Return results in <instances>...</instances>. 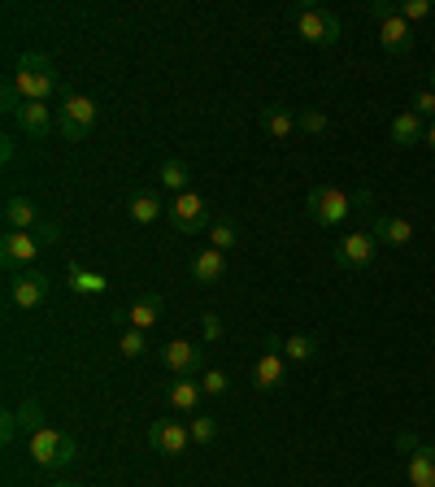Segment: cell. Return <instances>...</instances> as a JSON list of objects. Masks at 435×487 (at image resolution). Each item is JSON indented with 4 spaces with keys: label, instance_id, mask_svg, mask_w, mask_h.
Listing matches in <instances>:
<instances>
[{
    "label": "cell",
    "instance_id": "8",
    "mask_svg": "<svg viewBox=\"0 0 435 487\" xmlns=\"http://www.w3.org/2000/svg\"><path fill=\"white\" fill-rule=\"evenodd\" d=\"M100 109L92 96H79V92H61V135L66 140H88V131L97 126Z\"/></svg>",
    "mask_w": 435,
    "mask_h": 487
},
{
    "label": "cell",
    "instance_id": "7",
    "mask_svg": "<svg viewBox=\"0 0 435 487\" xmlns=\"http://www.w3.org/2000/svg\"><path fill=\"white\" fill-rule=\"evenodd\" d=\"M5 292H9V305H14V309H40L52 292V279L44 274V270L31 266V270H18V274L9 279Z\"/></svg>",
    "mask_w": 435,
    "mask_h": 487
},
{
    "label": "cell",
    "instance_id": "1",
    "mask_svg": "<svg viewBox=\"0 0 435 487\" xmlns=\"http://www.w3.org/2000/svg\"><path fill=\"white\" fill-rule=\"evenodd\" d=\"M14 83H18L23 100H49V96H57V87H61L57 66H52L44 52H23L18 66H14Z\"/></svg>",
    "mask_w": 435,
    "mask_h": 487
},
{
    "label": "cell",
    "instance_id": "32",
    "mask_svg": "<svg viewBox=\"0 0 435 487\" xmlns=\"http://www.w3.org/2000/svg\"><path fill=\"white\" fill-rule=\"evenodd\" d=\"M396 14L413 26V23H422V18H431V0H401V5H396Z\"/></svg>",
    "mask_w": 435,
    "mask_h": 487
},
{
    "label": "cell",
    "instance_id": "22",
    "mask_svg": "<svg viewBox=\"0 0 435 487\" xmlns=\"http://www.w3.org/2000/svg\"><path fill=\"white\" fill-rule=\"evenodd\" d=\"M66 288H70L74 296H100L105 288H109V279L105 274H97V270H83V266H66Z\"/></svg>",
    "mask_w": 435,
    "mask_h": 487
},
{
    "label": "cell",
    "instance_id": "9",
    "mask_svg": "<svg viewBox=\"0 0 435 487\" xmlns=\"http://www.w3.org/2000/svg\"><path fill=\"white\" fill-rule=\"evenodd\" d=\"M40 248H44V244H40V235H35V231H5V240H0V262L18 274V270L35 266Z\"/></svg>",
    "mask_w": 435,
    "mask_h": 487
},
{
    "label": "cell",
    "instance_id": "35",
    "mask_svg": "<svg viewBox=\"0 0 435 487\" xmlns=\"http://www.w3.org/2000/svg\"><path fill=\"white\" fill-rule=\"evenodd\" d=\"M413 114H418V118H427V122H435V92L431 87H427V92H418V96H413V105H410Z\"/></svg>",
    "mask_w": 435,
    "mask_h": 487
},
{
    "label": "cell",
    "instance_id": "10",
    "mask_svg": "<svg viewBox=\"0 0 435 487\" xmlns=\"http://www.w3.org/2000/svg\"><path fill=\"white\" fill-rule=\"evenodd\" d=\"M396 444L405 448L410 487H435V444H418V436H401Z\"/></svg>",
    "mask_w": 435,
    "mask_h": 487
},
{
    "label": "cell",
    "instance_id": "28",
    "mask_svg": "<svg viewBox=\"0 0 435 487\" xmlns=\"http://www.w3.org/2000/svg\"><path fill=\"white\" fill-rule=\"evenodd\" d=\"M279 348H283V357H292V362H310V357H318L314 335H292V340H283Z\"/></svg>",
    "mask_w": 435,
    "mask_h": 487
},
{
    "label": "cell",
    "instance_id": "31",
    "mask_svg": "<svg viewBox=\"0 0 435 487\" xmlns=\"http://www.w3.org/2000/svg\"><path fill=\"white\" fill-rule=\"evenodd\" d=\"M188 431H192V444H214L218 422L214 418H205V414H192V427H188Z\"/></svg>",
    "mask_w": 435,
    "mask_h": 487
},
{
    "label": "cell",
    "instance_id": "11",
    "mask_svg": "<svg viewBox=\"0 0 435 487\" xmlns=\"http://www.w3.org/2000/svg\"><path fill=\"white\" fill-rule=\"evenodd\" d=\"M148 444H153V453H162V457H183L188 444H192V431H188L183 422H174V418H157V422L148 427Z\"/></svg>",
    "mask_w": 435,
    "mask_h": 487
},
{
    "label": "cell",
    "instance_id": "43",
    "mask_svg": "<svg viewBox=\"0 0 435 487\" xmlns=\"http://www.w3.org/2000/svg\"><path fill=\"white\" fill-rule=\"evenodd\" d=\"M431 92H435V70H431Z\"/></svg>",
    "mask_w": 435,
    "mask_h": 487
},
{
    "label": "cell",
    "instance_id": "27",
    "mask_svg": "<svg viewBox=\"0 0 435 487\" xmlns=\"http://www.w3.org/2000/svg\"><path fill=\"white\" fill-rule=\"evenodd\" d=\"M14 418H18V431H31V436H35V431L44 427V405H40L35 396H26L23 405L14 409Z\"/></svg>",
    "mask_w": 435,
    "mask_h": 487
},
{
    "label": "cell",
    "instance_id": "20",
    "mask_svg": "<svg viewBox=\"0 0 435 487\" xmlns=\"http://www.w3.org/2000/svg\"><path fill=\"white\" fill-rule=\"evenodd\" d=\"M375 240L392 244V248H405V244L413 240V222L396 218V214H379V218H375Z\"/></svg>",
    "mask_w": 435,
    "mask_h": 487
},
{
    "label": "cell",
    "instance_id": "2",
    "mask_svg": "<svg viewBox=\"0 0 435 487\" xmlns=\"http://www.w3.org/2000/svg\"><path fill=\"white\" fill-rule=\"evenodd\" d=\"M292 23L301 31V40L314 44V49H331V44H339V35H344L336 14L331 9H314V5H296L292 9Z\"/></svg>",
    "mask_w": 435,
    "mask_h": 487
},
{
    "label": "cell",
    "instance_id": "17",
    "mask_svg": "<svg viewBox=\"0 0 435 487\" xmlns=\"http://www.w3.org/2000/svg\"><path fill=\"white\" fill-rule=\"evenodd\" d=\"M188 270H192L196 283L214 288V283H222V279H227V253H218V248H200Z\"/></svg>",
    "mask_w": 435,
    "mask_h": 487
},
{
    "label": "cell",
    "instance_id": "13",
    "mask_svg": "<svg viewBox=\"0 0 435 487\" xmlns=\"http://www.w3.org/2000/svg\"><path fill=\"white\" fill-rule=\"evenodd\" d=\"M375 231H353V235H344L336 244V266L344 270H366L375 262Z\"/></svg>",
    "mask_w": 435,
    "mask_h": 487
},
{
    "label": "cell",
    "instance_id": "26",
    "mask_svg": "<svg viewBox=\"0 0 435 487\" xmlns=\"http://www.w3.org/2000/svg\"><path fill=\"white\" fill-rule=\"evenodd\" d=\"M157 179H162V188L166 192H188V166L179 161V157H170V161H162V170H157Z\"/></svg>",
    "mask_w": 435,
    "mask_h": 487
},
{
    "label": "cell",
    "instance_id": "24",
    "mask_svg": "<svg viewBox=\"0 0 435 487\" xmlns=\"http://www.w3.org/2000/svg\"><path fill=\"white\" fill-rule=\"evenodd\" d=\"M200 396H205L200 379H174V383H170V405H174L179 414H196V409H200Z\"/></svg>",
    "mask_w": 435,
    "mask_h": 487
},
{
    "label": "cell",
    "instance_id": "38",
    "mask_svg": "<svg viewBox=\"0 0 435 487\" xmlns=\"http://www.w3.org/2000/svg\"><path fill=\"white\" fill-rule=\"evenodd\" d=\"M35 235H40V244H52V240H61V226H57V222H40V231H35Z\"/></svg>",
    "mask_w": 435,
    "mask_h": 487
},
{
    "label": "cell",
    "instance_id": "6",
    "mask_svg": "<svg viewBox=\"0 0 435 487\" xmlns=\"http://www.w3.org/2000/svg\"><path fill=\"white\" fill-rule=\"evenodd\" d=\"M305 214H310L318 226H339V222L353 214V196L331 188V183H318L314 192L305 196Z\"/></svg>",
    "mask_w": 435,
    "mask_h": 487
},
{
    "label": "cell",
    "instance_id": "33",
    "mask_svg": "<svg viewBox=\"0 0 435 487\" xmlns=\"http://www.w3.org/2000/svg\"><path fill=\"white\" fill-rule=\"evenodd\" d=\"M0 109H5V114H18V109H23V92H18L14 74H9V78L0 83Z\"/></svg>",
    "mask_w": 435,
    "mask_h": 487
},
{
    "label": "cell",
    "instance_id": "3",
    "mask_svg": "<svg viewBox=\"0 0 435 487\" xmlns=\"http://www.w3.org/2000/svg\"><path fill=\"white\" fill-rule=\"evenodd\" d=\"M166 222L179 235H200V231H209L214 209H209V200L200 192H183V196H174V205L166 209Z\"/></svg>",
    "mask_w": 435,
    "mask_h": 487
},
{
    "label": "cell",
    "instance_id": "16",
    "mask_svg": "<svg viewBox=\"0 0 435 487\" xmlns=\"http://www.w3.org/2000/svg\"><path fill=\"white\" fill-rule=\"evenodd\" d=\"M14 122L26 131V140H49L52 126H57V118H52V109L44 100H23V109L14 114Z\"/></svg>",
    "mask_w": 435,
    "mask_h": 487
},
{
    "label": "cell",
    "instance_id": "21",
    "mask_svg": "<svg viewBox=\"0 0 435 487\" xmlns=\"http://www.w3.org/2000/svg\"><path fill=\"white\" fill-rule=\"evenodd\" d=\"M257 122H262V131H266L270 140H288L292 131H296V114H292L288 105H266Z\"/></svg>",
    "mask_w": 435,
    "mask_h": 487
},
{
    "label": "cell",
    "instance_id": "42",
    "mask_svg": "<svg viewBox=\"0 0 435 487\" xmlns=\"http://www.w3.org/2000/svg\"><path fill=\"white\" fill-rule=\"evenodd\" d=\"M52 487H79V483H70V479H57V483H52Z\"/></svg>",
    "mask_w": 435,
    "mask_h": 487
},
{
    "label": "cell",
    "instance_id": "40",
    "mask_svg": "<svg viewBox=\"0 0 435 487\" xmlns=\"http://www.w3.org/2000/svg\"><path fill=\"white\" fill-rule=\"evenodd\" d=\"M370 200H375V192H370V188H357V192H353V205H370Z\"/></svg>",
    "mask_w": 435,
    "mask_h": 487
},
{
    "label": "cell",
    "instance_id": "37",
    "mask_svg": "<svg viewBox=\"0 0 435 487\" xmlns=\"http://www.w3.org/2000/svg\"><path fill=\"white\" fill-rule=\"evenodd\" d=\"M200 331H205V340H209V344L222 340V322H218L214 314H205V317H200Z\"/></svg>",
    "mask_w": 435,
    "mask_h": 487
},
{
    "label": "cell",
    "instance_id": "19",
    "mask_svg": "<svg viewBox=\"0 0 435 487\" xmlns=\"http://www.w3.org/2000/svg\"><path fill=\"white\" fill-rule=\"evenodd\" d=\"M422 140H427V122L418 118L413 109H405V114L392 118V144L396 148H418Z\"/></svg>",
    "mask_w": 435,
    "mask_h": 487
},
{
    "label": "cell",
    "instance_id": "29",
    "mask_svg": "<svg viewBox=\"0 0 435 487\" xmlns=\"http://www.w3.org/2000/svg\"><path fill=\"white\" fill-rule=\"evenodd\" d=\"M118 353H122V357H144V353H148V331H135V326H122Z\"/></svg>",
    "mask_w": 435,
    "mask_h": 487
},
{
    "label": "cell",
    "instance_id": "34",
    "mask_svg": "<svg viewBox=\"0 0 435 487\" xmlns=\"http://www.w3.org/2000/svg\"><path fill=\"white\" fill-rule=\"evenodd\" d=\"M296 126H301L305 135H322V131H327V114H322V109H305V114H296Z\"/></svg>",
    "mask_w": 435,
    "mask_h": 487
},
{
    "label": "cell",
    "instance_id": "39",
    "mask_svg": "<svg viewBox=\"0 0 435 487\" xmlns=\"http://www.w3.org/2000/svg\"><path fill=\"white\" fill-rule=\"evenodd\" d=\"M14 157H18V144H14V135H5V140H0V161L9 166Z\"/></svg>",
    "mask_w": 435,
    "mask_h": 487
},
{
    "label": "cell",
    "instance_id": "14",
    "mask_svg": "<svg viewBox=\"0 0 435 487\" xmlns=\"http://www.w3.org/2000/svg\"><path fill=\"white\" fill-rule=\"evenodd\" d=\"M288 383V357L279 348H266L257 362H253V388L257 391H274Z\"/></svg>",
    "mask_w": 435,
    "mask_h": 487
},
{
    "label": "cell",
    "instance_id": "41",
    "mask_svg": "<svg viewBox=\"0 0 435 487\" xmlns=\"http://www.w3.org/2000/svg\"><path fill=\"white\" fill-rule=\"evenodd\" d=\"M422 144H427V148L435 152V122H427V140H422Z\"/></svg>",
    "mask_w": 435,
    "mask_h": 487
},
{
    "label": "cell",
    "instance_id": "15",
    "mask_svg": "<svg viewBox=\"0 0 435 487\" xmlns=\"http://www.w3.org/2000/svg\"><path fill=\"white\" fill-rule=\"evenodd\" d=\"M162 309H166V300H162L157 292H144L140 300H131V309H118V314H114V322H118V326H135V331H148V326H153V322L162 317Z\"/></svg>",
    "mask_w": 435,
    "mask_h": 487
},
{
    "label": "cell",
    "instance_id": "18",
    "mask_svg": "<svg viewBox=\"0 0 435 487\" xmlns=\"http://www.w3.org/2000/svg\"><path fill=\"white\" fill-rule=\"evenodd\" d=\"M40 209H35V200L31 196H9L5 200V226L9 231H40Z\"/></svg>",
    "mask_w": 435,
    "mask_h": 487
},
{
    "label": "cell",
    "instance_id": "5",
    "mask_svg": "<svg viewBox=\"0 0 435 487\" xmlns=\"http://www.w3.org/2000/svg\"><path fill=\"white\" fill-rule=\"evenodd\" d=\"M370 14H375V23H379V44H384V52H392V57H410L413 52V31H410V23L396 14V5L375 0Z\"/></svg>",
    "mask_w": 435,
    "mask_h": 487
},
{
    "label": "cell",
    "instance_id": "25",
    "mask_svg": "<svg viewBox=\"0 0 435 487\" xmlns=\"http://www.w3.org/2000/svg\"><path fill=\"white\" fill-rule=\"evenodd\" d=\"M236 244H240L236 222H231V218H214V222H209V248H218V253H231Z\"/></svg>",
    "mask_w": 435,
    "mask_h": 487
},
{
    "label": "cell",
    "instance_id": "4",
    "mask_svg": "<svg viewBox=\"0 0 435 487\" xmlns=\"http://www.w3.org/2000/svg\"><path fill=\"white\" fill-rule=\"evenodd\" d=\"M26 453H31L35 465H52V470H61V465H70L74 457H79V453H74V436L52 431V427H40L35 436L26 439Z\"/></svg>",
    "mask_w": 435,
    "mask_h": 487
},
{
    "label": "cell",
    "instance_id": "23",
    "mask_svg": "<svg viewBox=\"0 0 435 487\" xmlns=\"http://www.w3.org/2000/svg\"><path fill=\"white\" fill-rule=\"evenodd\" d=\"M126 209H131V222H135V226H153V222L166 214V200H162L157 192H135Z\"/></svg>",
    "mask_w": 435,
    "mask_h": 487
},
{
    "label": "cell",
    "instance_id": "30",
    "mask_svg": "<svg viewBox=\"0 0 435 487\" xmlns=\"http://www.w3.org/2000/svg\"><path fill=\"white\" fill-rule=\"evenodd\" d=\"M200 388H205V396H227L231 379H227V370H200Z\"/></svg>",
    "mask_w": 435,
    "mask_h": 487
},
{
    "label": "cell",
    "instance_id": "12",
    "mask_svg": "<svg viewBox=\"0 0 435 487\" xmlns=\"http://www.w3.org/2000/svg\"><path fill=\"white\" fill-rule=\"evenodd\" d=\"M200 344L192 340H170L162 344V365H166L174 379H200Z\"/></svg>",
    "mask_w": 435,
    "mask_h": 487
},
{
    "label": "cell",
    "instance_id": "36",
    "mask_svg": "<svg viewBox=\"0 0 435 487\" xmlns=\"http://www.w3.org/2000/svg\"><path fill=\"white\" fill-rule=\"evenodd\" d=\"M14 436H18V418H14V409H5V414H0V439L14 444Z\"/></svg>",
    "mask_w": 435,
    "mask_h": 487
}]
</instances>
